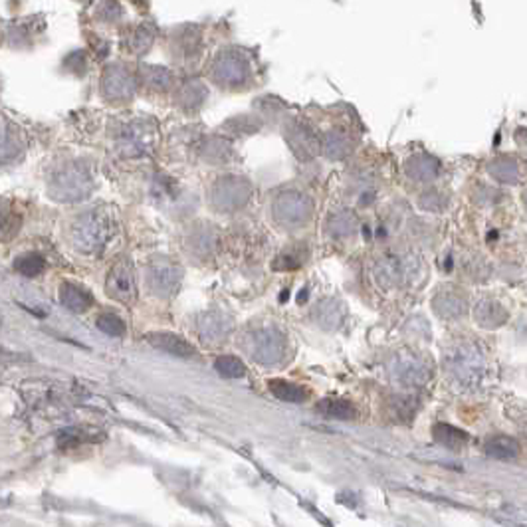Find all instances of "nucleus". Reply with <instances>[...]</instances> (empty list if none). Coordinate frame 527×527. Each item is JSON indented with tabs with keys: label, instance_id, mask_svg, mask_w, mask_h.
Listing matches in <instances>:
<instances>
[{
	"label": "nucleus",
	"instance_id": "72a5a7b5",
	"mask_svg": "<svg viewBox=\"0 0 527 527\" xmlns=\"http://www.w3.org/2000/svg\"><path fill=\"white\" fill-rule=\"evenodd\" d=\"M422 209H428V211H442V206L446 204V199L438 190H428L426 194H422L421 199Z\"/></svg>",
	"mask_w": 527,
	"mask_h": 527
},
{
	"label": "nucleus",
	"instance_id": "7ed1b4c3",
	"mask_svg": "<svg viewBox=\"0 0 527 527\" xmlns=\"http://www.w3.org/2000/svg\"><path fill=\"white\" fill-rule=\"evenodd\" d=\"M446 369L452 373V377L462 385L478 383L484 371V357L482 351L474 343H460L448 351L446 357Z\"/></svg>",
	"mask_w": 527,
	"mask_h": 527
},
{
	"label": "nucleus",
	"instance_id": "20e7f679",
	"mask_svg": "<svg viewBox=\"0 0 527 527\" xmlns=\"http://www.w3.org/2000/svg\"><path fill=\"white\" fill-rule=\"evenodd\" d=\"M92 177L78 163H68L50 179L52 194L60 201H80L89 192Z\"/></svg>",
	"mask_w": 527,
	"mask_h": 527
},
{
	"label": "nucleus",
	"instance_id": "e433bc0d",
	"mask_svg": "<svg viewBox=\"0 0 527 527\" xmlns=\"http://www.w3.org/2000/svg\"><path fill=\"white\" fill-rule=\"evenodd\" d=\"M523 201H526V204H527V192H526V197H523Z\"/></svg>",
	"mask_w": 527,
	"mask_h": 527
},
{
	"label": "nucleus",
	"instance_id": "2f4dec72",
	"mask_svg": "<svg viewBox=\"0 0 527 527\" xmlns=\"http://www.w3.org/2000/svg\"><path fill=\"white\" fill-rule=\"evenodd\" d=\"M304 260H306L304 252H299V250H285V252L278 256V260L274 262V268L278 272H284V270L292 272V270H297L304 264Z\"/></svg>",
	"mask_w": 527,
	"mask_h": 527
},
{
	"label": "nucleus",
	"instance_id": "473e14b6",
	"mask_svg": "<svg viewBox=\"0 0 527 527\" xmlns=\"http://www.w3.org/2000/svg\"><path fill=\"white\" fill-rule=\"evenodd\" d=\"M153 44V30L147 26H139L131 36V48L133 52H145L149 46Z\"/></svg>",
	"mask_w": 527,
	"mask_h": 527
},
{
	"label": "nucleus",
	"instance_id": "c85d7f7f",
	"mask_svg": "<svg viewBox=\"0 0 527 527\" xmlns=\"http://www.w3.org/2000/svg\"><path fill=\"white\" fill-rule=\"evenodd\" d=\"M323 149H326V153L329 157L341 159L349 153V141L341 133H329L326 141H323Z\"/></svg>",
	"mask_w": 527,
	"mask_h": 527
},
{
	"label": "nucleus",
	"instance_id": "1a4fd4ad",
	"mask_svg": "<svg viewBox=\"0 0 527 527\" xmlns=\"http://www.w3.org/2000/svg\"><path fill=\"white\" fill-rule=\"evenodd\" d=\"M390 371L397 379L407 383V385H422L430 377V371L426 367V363L411 353H401L390 365Z\"/></svg>",
	"mask_w": 527,
	"mask_h": 527
},
{
	"label": "nucleus",
	"instance_id": "f3484780",
	"mask_svg": "<svg viewBox=\"0 0 527 527\" xmlns=\"http://www.w3.org/2000/svg\"><path fill=\"white\" fill-rule=\"evenodd\" d=\"M60 299H62V304L68 309H72L75 314H84L87 311L92 304H94V299H92V295L85 292L84 287H80V285L70 284V282H66L60 287Z\"/></svg>",
	"mask_w": 527,
	"mask_h": 527
},
{
	"label": "nucleus",
	"instance_id": "f03ea898",
	"mask_svg": "<svg viewBox=\"0 0 527 527\" xmlns=\"http://www.w3.org/2000/svg\"><path fill=\"white\" fill-rule=\"evenodd\" d=\"M244 349L260 365L272 367V365H278L284 361L287 343H285L282 331H278L274 327H262V329H254V331L246 333Z\"/></svg>",
	"mask_w": 527,
	"mask_h": 527
},
{
	"label": "nucleus",
	"instance_id": "6ab92c4d",
	"mask_svg": "<svg viewBox=\"0 0 527 527\" xmlns=\"http://www.w3.org/2000/svg\"><path fill=\"white\" fill-rule=\"evenodd\" d=\"M145 125H129L119 139V145L125 149L127 155H141L151 145V139L145 135Z\"/></svg>",
	"mask_w": 527,
	"mask_h": 527
},
{
	"label": "nucleus",
	"instance_id": "cd10ccee",
	"mask_svg": "<svg viewBox=\"0 0 527 527\" xmlns=\"http://www.w3.org/2000/svg\"><path fill=\"white\" fill-rule=\"evenodd\" d=\"M216 371L221 373L222 377L226 379H240L246 375V367L244 363L238 357H232V355H224V357L216 359Z\"/></svg>",
	"mask_w": 527,
	"mask_h": 527
},
{
	"label": "nucleus",
	"instance_id": "5701e85b",
	"mask_svg": "<svg viewBox=\"0 0 527 527\" xmlns=\"http://www.w3.org/2000/svg\"><path fill=\"white\" fill-rule=\"evenodd\" d=\"M270 390H272V395H274L275 399H280V401L285 402H304L307 399V392L299 385H294V383H290V380L284 379H274L270 380Z\"/></svg>",
	"mask_w": 527,
	"mask_h": 527
},
{
	"label": "nucleus",
	"instance_id": "aec40b11",
	"mask_svg": "<svg viewBox=\"0 0 527 527\" xmlns=\"http://www.w3.org/2000/svg\"><path fill=\"white\" fill-rule=\"evenodd\" d=\"M488 173L500 182L506 185H514L519 179V167L514 159L509 157H497L488 163Z\"/></svg>",
	"mask_w": 527,
	"mask_h": 527
},
{
	"label": "nucleus",
	"instance_id": "b1692460",
	"mask_svg": "<svg viewBox=\"0 0 527 527\" xmlns=\"http://www.w3.org/2000/svg\"><path fill=\"white\" fill-rule=\"evenodd\" d=\"M317 412L326 414L329 418H339V421H347L355 416V409L353 404L345 399H323L317 402Z\"/></svg>",
	"mask_w": 527,
	"mask_h": 527
},
{
	"label": "nucleus",
	"instance_id": "a211bd4d",
	"mask_svg": "<svg viewBox=\"0 0 527 527\" xmlns=\"http://www.w3.org/2000/svg\"><path fill=\"white\" fill-rule=\"evenodd\" d=\"M517 452H519V444L514 438H509V436L497 434V436H492V438L485 440V454L490 458L512 460V458H516Z\"/></svg>",
	"mask_w": 527,
	"mask_h": 527
},
{
	"label": "nucleus",
	"instance_id": "0eeeda50",
	"mask_svg": "<svg viewBox=\"0 0 527 527\" xmlns=\"http://www.w3.org/2000/svg\"><path fill=\"white\" fill-rule=\"evenodd\" d=\"M250 199V185L240 177H224L212 189V204L218 211L230 212L242 209Z\"/></svg>",
	"mask_w": 527,
	"mask_h": 527
},
{
	"label": "nucleus",
	"instance_id": "bb28decb",
	"mask_svg": "<svg viewBox=\"0 0 527 527\" xmlns=\"http://www.w3.org/2000/svg\"><path fill=\"white\" fill-rule=\"evenodd\" d=\"M46 266V260H44L40 254H22L14 260V270L20 272L22 275H38L44 270Z\"/></svg>",
	"mask_w": 527,
	"mask_h": 527
},
{
	"label": "nucleus",
	"instance_id": "ddd939ff",
	"mask_svg": "<svg viewBox=\"0 0 527 527\" xmlns=\"http://www.w3.org/2000/svg\"><path fill=\"white\" fill-rule=\"evenodd\" d=\"M434 311L442 319H458L464 316L468 304H466V295L458 290H444L434 295L433 299Z\"/></svg>",
	"mask_w": 527,
	"mask_h": 527
},
{
	"label": "nucleus",
	"instance_id": "393cba45",
	"mask_svg": "<svg viewBox=\"0 0 527 527\" xmlns=\"http://www.w3.org/2000/svg\"><path fill=\"white\" fill-rule=\"evenodd\" d=\"M316 321H319V326L333 329L343 321V307L339 306L337 299H327L326 304L316 309Z\"/></svg>",
	"mask_w": 527,
	"mask_h": 527
},
{
	"label": "nucleus",
	"instance_id": "dca6fc26",
	"mask_svg": "<svg viewBox=\"0 0 527 527\" xmlns=\"http://www.w3.org/2000/svg\"><path fill=\"white\" fill-rule=\"evenodd\" d=\"M147 343H151L155 349H161L165 353L177 355V357H192L194 355V347L187 343L185 339L169 333V331H157V333H149Z\"/></svg>",
	"mask_w": 527,
	"mask_h": 527
},
{
	"label": "nucleus",
	"instance_id": "f257e3e1",
	"mask_svg": "<svg viewBox=\"0 0 527 527\" xmlns=\"http://www.w3.org/2000/svg\"><path fill=\"white\" fill-rule=\"evenodd\" d=\"M116 234L113 212L101 206L78 216L72 226V242L85 254H97L106 248Z\"/></svg>",
	"mask_w": 527,
	"mask_h": 527
},
{
	"label": "nucleus",
	"instance_id": "6e6552de",
	"mask_svg": "<svg viewBox=\"0 0 527 527\" xmlns=\"http://www.w3.org/2000/svg\"><path fill=\"white\" fill-rule=\"evenodd\" d=\"M180 278H182V270H180L179 264L170 262L167 258H157L149 266V290L159 297H167L173 294L179 287Z\"/></svg>",
	"mask_w": 527,
	"mask_h": 527
},
{
	"label": "nucleus",
	"instance_id": "4468645a",
	"mask_svg": "<svg viewBox=\"0 0 527 527\" xmlns=\"http://www.w3.org/2000/svg\"><path fill=\"white\" fill-rule=\"evenodd\" d=\"M474 319L478 326L485 329H496L507 321L506 307L492 297H482L474 307Z\"/></svg>",
	"mask_w": 527,
	"mask_h": 527
},
{
	"label": "nucleus",
	"instance_id": "c756f323",
	"mask_svg": "<svg viewBox=\"0 0 527 527\" xmlns=\"http://www.w3.org/2000/svg\"><path fill=\"white\" fill-rule=\"evenodd\" d=\"M143 75L147 80L149 84L153 87H159V89H167L173 82V74L165 68H155V66H145L143 68Z\"/></svg>",
	"mask_w": 527,
	"mask_h": 527
},
{
	"label": "nucleus",
	"instance_id": "9d476101",
	"mask_svg": "<svg viewBox=\"0 0 527 527\" xmlns=\"http://www.w3.org/2000/svg\"><path fill=\"white\" fill-rule=\"evenodd\" d=\"M414 268H416V264H414L411 256H404V258H401V256H387L379 264L377 275H379V282H383L385 285H399L402 282H407L409 278H412Z\"/></svg>",
	"mask_w": 527,
	"mask_h": 527
},
{
	"label": "nucleus",
	"instance_id": "39448f33",
	"mask_svg": "<svg viewBox=\"0 0 527 527\" xmlns=\"http://www.w3.org/2000/svg\"><path fill=\"white\" fill-rule=\"evenodd\" d=\"M314 202L299 190H285L274 202V218L282 226L295 228L311 218Z\"/></svg>",
	"mask_w": 527,
	"mask_h": 527
},
{
	"label": "nucleus",
	"instance_id": "423d86ee",
	"mask_svg": "<svg viewBox=\"0 0 527 527\" xmlns=\"http://www.w3.org/2000/svg\"><path fill=\"white\" fill-rule=\"evenodd\" d=\"M106 292L109 297L117 299L119 304L131 306L137 299V282H135V272L131 260L121 258L116 266L111 268V272L107 275Z\"/></svg>",
	"mask_w": 527,
	"mask_h": 527
},
{
	"label": "nucleus",
	"instance_id": "412c9836",
	"mask_svg": "<svg viewBox=\"0 0 527 527\" xmlns=\"http://www.w3.org/2000/svg\"><path fill=\"white\" fill-rule=\"evenodd\" d=\"M438 161L434 157H426V155H418V157H412L409 163H407V173L411 179L416 180H430L438 175Z\"/></svg>",
	"mask_w": 527,
	"mask_h": 527
},
{
	"label": "nucleus",
	"instance_id": "c9c22d12",
	"mask_svg": "<svg viewBox=\"0 0 527 527\" xmlns=\"http://www.w3.org/2000/svg\"><path fill=\"white\" fill-rule=\"evenodd\" d=\"M287 295H290V294H287V292H282V295H280V299L284 302V299H287Z\"/></svg>",
	"mask_w": 527,
	"mask_h": 527
},
{
	"label": "nucleus",
	"instance_id": "2eb2a0df",
	"mask_svg": "<svg viewBox=\"0 0 527 527\" xmlns=\"http://www.w3.org/2000/svg\"><path fill=\"white\" fill-rule=\"evenodd\" d=\"M232 329V321L222 314H204L199 317V333L204 343H216L224 339Z\"/></svg>",
	"mask_w": 527,
	"mask_h": 527
},
{
	"label": "nucleus",
	"instance_id": "7c9ffc66",
	"mask_svg": "<svg viewBox=\"0 0 527 527\" xmlns=\"http://www.w3.org/2000/svg\"><path fill=\"white\" fill-rule=\"evenodd\" d=\"M97 327L111 337H121L125 333V323L121 317H117L116 314H104L97 319Z\"/></svg>",
	"mask_w": 527,
	"mask_h": 527
},
{
	"label": "nucleus",
	"instance_id": "f704fd0d",
	"mask_svg": "<svg viewBox=\"0 0 527 527\" xmlns=\"http://www.w3.org/2000/svg\"><path fill=\"white\" fill-rule=\"evenodd\" d=\"M18 226H20V216L4 212V218H2V236H4V240H11V236L18 230Z\"/></svg>",
	"mask_w": 527,
	"mask_h": 527
},
{
	"label": "nucleus",
	"instance_id": "f8f14e48",
	"mask_svg": "<svg viewBox=\"0 0 527 527\" xmlns=\"http://www.w3.org/2000/svg\"><path fill=\"white\" fill-rule=\"evenodd\" d=\"M104 92L111 99H123L135 92V80L123 66H111L104 74Z\"/></svg>",
	"mask_w": 527,
	"mask_h": 527
},
{
	"label": "nucleus",
	"instance_id": "9b49d317",
	"mask_svg": "<svg viewBox=\"0 0 527 527\" xmlns=\"http://www.w3.org/2000/svg\"><path fill=\"white\" fill-rule=\"evenodd\" d=\"M248 75V66L236 52H224L214 63V78L226 85L242 84Z\"/></svg>",
	"mask_w": 527,
	"mask_h": 527
},
{
	"label": "nucleus",
	"instance_id": "a878e982",
	"mask_svg": "<svg viewBox=\"0 0 527 527\" xmlns=\"http://www.w3.org/2000/svg\"><path fill=\"white\" fill-rule=\"evenodd\" d=\"M327 228H329V232L333 234V236L343 238V236H349V234L355 232L357 221H355V216H353L351 212H337V214H333V216L329 218V226H327Z\"/></svg>",
	"mask_w": 527,
	"mask_h": 527
},
{
	"label": "nucleus",
	"instance_id": "4be33fe9",
	"mask_svg": "<svg viewBox=\"0 0 527 527\" xmlns=\"http://www.w3.org/2000/svg\"><path fill=\"white\" fill-rule=\"evenodd\" d=\"M433 433L434 440L446 448H450V450H460L468 442V434L460 428H454L450 424H436Z\"/></svg>",
	"mask_w": 527,
	"mask_h": 527
}]
</instances>
